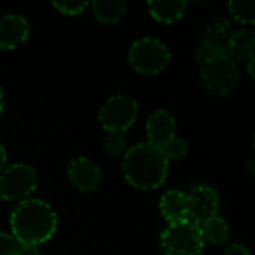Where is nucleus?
Masks as SVG:
<instances>
[{"mask_svg":"<svg viewBox=\"0 0 255 255\" xmlns=\"http://www.w3.org/2000/svg\"><path fill=\"white\" fill-rule=\"evenodd\" d=\"M10 235L19 245L37 247L57 232L58 218L51 205L40 199H25L19 202L10 212Z\"/></svg>","mask_w":255,"mask_h":255,"instance_id":"f257e3e1","label":"nucleus"},{"mask_svg":"<svg viewBox=\"0 0 255 255\" xmlns=\"http://www.w3.org/2000/svg\"><path fill=\"white\" fill-rule=\"evenodd\" d=\"M169 172V160L161 148L148 142L133 145L123 160V175L130 185L149 191L164 184Z\"/></svg>","mask_w":255,"mask_h":255,"instance_id":"f03ea898","label":"nucleus"},{"mask_svg":"<svg viewBox=\"0 0 255 255\" xmlns=\"http://www.w3.org/2000/svg\"><path fill=\"white\" fill-rule=\"evenodd\" d=\"M131 67L142 75L161 73L170 63V51L164 42L155 37H142L128 49Z\"/></svg>","mask_w":255,"mask_h":255,"instance_id":"7ed1b4c3","label":"nucleus"},{"mask_svg":"<svg viewBox=\"0 0 255 255\" xmlns=\"http://www.w3.org/2000/svg\"><path fill=\"white\" fill-rule=\"evenodd\" d=\"M160 244L164 255H200L205 247L200 227L190 220L169 224L160 236Z\"/></svg>","mask_w":255,"mask_h":255,"instance_id":"20e7f679","label":"nucleus"},{"mask_svg":"<svg viewBox=\"0 0 255 255\" xmlns=\"http://www.w3.org/2000/svg\"><path fill=\"white\" fill-rule=\"evenodd\" d=\"M137 111V102L133 97L115 94L102 105L99 121L108 133H124L134 124Z\"/></svg>","mask_w":255,"mask_h":255,"instance_id":"39448f33","label":"nucleus"},{"mask_svg":"<svg viewBox=\"0 0 255 255\" xmlns=\"http://www.w3.org/2000/svg\"><path fill=\"white\" fill-rule=\"evenodd\" d=\"M238 81V63L226 54L208 64H203L200 69V82L214 96H227L236 88Z\"/></svg>","mask_w":255,"mask_h":255,"instance_id":"423d86ee","label":"nucleus"},{"mask_svg":"<svg viewBox=\"0 0 255 255\" xmlns=\"http://www.w3.org/2000/svg\"><path fill=\"white\" fill-rule=\"evenodd\" d=\"M37 187L34 167L18 163L6 167L0 175V197L7 202H22Z\"/></svg>","mask_w":255,"mask_h":255,"instance_id":"0eeeda50","label":"nucleus"},{"mask_svg":"<svg viewBox=\"0 0 255 255\" xmlns=\"http://www.w3.org/2000/svg\"><path fill=\"white\" fill-rule=\"evenodd\" d=\"M188 197V220L200 226L212 217L218 215L220 197L209 185H196L187 193Z\"/></svg>","mask_w":255,"mask_h":255,"instance_id":"6e6552de","label":"nucleus"},{"mask_svg":"<svg viewBox=\"0 0 255 255\" xmlns=\"http://www.w3.org/2000/svg\"><path fill=\"white\" fill-rule=\"evenodd\" d=\"M67 178L78 190L94 191L102 182V172L93 160L87 157H78L69 163Z\"/></svg>","mask_w":255,"mask_h":255,"instance_id":"1a4fd4ad","label":"nucleus"},{"mask_svg":"<svg viewBox=\"0 0 255 255\" xmlns=\"http://www.w3.org/2000/svg\"><path fill=\"white\" fill-rule=\"evenodd\" d=\"M30 33L28 21L16 13H7L0 18V49L10 51L22 45Z\"/></svg>","mask_w":255,"mask_h":255,"instance_id":"9d476101","label":"nucleus"},{"mask_svg":"<svg viewBox=\"0 0 255 255\" xmlns=\"http://www.w3.org/2000/svg\"><path fill=\"white\" fill-rule=\"evenodd\" d=\"M176 121L175 118L164 109L154 111L146 120V136L148 143L161 148L175 137Z\"/></svg>","mask_w":255,"mask_h":255,"instance_id":"9b49d317","label":"nucleus"},{"mask_svg":"<svg viewBox=\"0 0 255 255\" xmlns=\"http://www.w3.org/2000/svg\"><path fill=\"white\" fill-rule=\"evenodd\" d=\"M160 212L169 224L188 220V197L187 193L170 190L160 199Z\"/></svg>","mask_w":255,"mask_h":255,"instance_id":"f8f14e48","label":"nucleus"},{"mask_svg":"<svg viewBox=\"0 0 255 255\" xmlns=\"http://www.w3.org/2000/svg\"><path fill=\"white\" fill-rule=\"evenodd\" d=\"M254 46L255 36L251 30H235L226 45V55L236 63L241 60H248L254 55Z\"/></svg>","mask_w":255,"mask_h":255,"instance_id":"ddd939ff","label":"nucleus"},{"mask_svg":"<svg viewBox=\"0 0 255 255\" xmlns=\"http://www.w3.org/2000/svg\"><path fill=\"white\" fill-rule=\"evenodd\" d=\"M148 9L151 16L164 24H172L179 21L185 10L187 1L184 0H173V1H148Z\"/></svg>","mask_w":255,"mask_h":255,"instance_id":"4468645a","label":"nucleus"},{"mask_svg":"<svg viewBox=\"0 0 255 255\" xmlns=\"http://www.w3.org/2000/svg\"><path fill=\"white\" fill-rule=\"evenodd\" d=\"M91 7L99 22L117 24L123 19L127 10V3L124 0H105V1H93Z\"/></svg>","mask_w":255,"mask_h":255,"instance_id":"2eb2a0df","label":"nucleus"},{"mask_svg":"<svg viewBox=\"0 0 255 255\" xmlns=\"http://www.w3.org/2000/svg\"><path fill=\"white\" fill-rule=\"evenodd\" d=\"M199 227H200V233H202L203 241H208L212 245L226 244L229 236H230V227H229L227 221L218 215L209 218L208 221H205Z\"/></svg>","mask_w":255,"mask_h":255,"instance_id":"dca6fc26","label":"nucleus"},{"mask_svg":"<svg viewBox=\"0 0 255 255\" xmlns=\"http://www.w3.org/2000/svg\"><path fill=\"white\" fill-rule=\"evenodd\" d=\"M233 31H235V28L232 27V24L227 19H218V21L211 22L206 27L203 40L224 49V52H226V45H227L229 39L232 37Z\"/></svg>","mask_w":255,"mask_h":255,"instance_id":"f3484780","label":"nucleus"},{"mask_svg":"<svg viewBox=\"0 0 255 255\" xmlns=\"http://www.w3.org/2000/svg\"><path fill=\"white\" fill-rule=\"evenodd\" d=\"M227 7L236 21L248 25H253L255 22L254 0H232L227 3Z\"/></svg>","mask_w":255,"mask_h":255,"instance_id":"a211bd4d","label":"nucleus"},{"mask_svg":"<svg viewBox=\"0 0 255 255\" xmlns=\"http://www.w3.org/2000/svg\"><path fill=\"white\" fill-rule=\"evenodd\" d=\"M126 149V137L123 133H108L103 140V151L109 157H118Z\"/></svg>","mask_w":255,"mask_h":255,"instance_id":"6ab92c4d","label":"nucleus"},{"mask_svg":"<svg viewBox=\"0 0 255 255\" xmlns=\"http://www.w3.org/2000/svg\"><path fill=\"white\" fill-rule=\"evenodd\" d=\"M163 152L166 155L167 160H179L184 158L188 152V143L185 139L175 136L172 140H169L164 146H163Z\"/></svg>","mask_w":255,"mask_h":255,"instance_id":"aec40b11","label":"nucleus"},{"mask_svg":"<svg viewBox=\"0 0 255 255\" xmlns=\"http://www.w3.org/2000/svg\"><path fill=\"white\" fill-rule=\"evenodd\" d=\"M224 54H226L224 49H221V48H218V46H215V45H212L209 42L202 40V43L199 45V48L196 51V58L203 66V64H208V63L217 60L218 57H221Z\"/></svg>","mask_w":255,"mask_h":255,"instance_id":"412c9836","label":"nucleus"},{"mask_svg":"<svg viewBox=\"0 0 255 255\" xmlns=\"http://www.w3.org/2000/svg\"><path fill=\"white\" fill-rule=\"evenodd\" d=\"M52 7L64 15H79L88 6V1L81 0H52Z\"/></svg>","mask_w":255,"mask_h":255,"instance_id":"4be33fe9","label":"nucleus"},{"mask_svg":"<svg viewBox=\"0 0 255 255\" xmlns=\"http://www.w3.org/2000/svg\"><path fill=\"white\" fill-rule=\"evenodd\" d=\"M18 248L19 244L10 233L0 232V255H15Z\"/></svg>","mask_w":255,"mask_h":255,"instance_id":"5701e85b","label":"nucleus"},{"mask_svg":"<svg viewBox=\"0 0 255 255\" xmlns=\"http://www.w3.org/2000/svg\"><path fill=\"white\" fill-rule=\"evenodd\" d=\"M224 255H253V254H251V251H250V248H248V247H245V245H242V244L235 242V244H230V245L226 248Z\"/></svg>","mask_w":255,"mask_h":255,"instance_id":"b1692460","label":"nucleus"},{"mask_svg":"<svg viewBox=\"0 0 255 255\" xmlns=\"http://www.w3.org/2000/svg\"><path fill=\"white\" fill-rule=\"evenodd\" d=\"M15 255H40L37 247H28V245H19Z\"/></svg>","mask_w":255,"mask_h":255,"instance_id":"393cba45","label":"nucleus"},{"mask_svg":"<svg viewBox=\"0 0 255 255\" xmlns=\"http://www.w3.org/2000/svg\"><path fill=\"white\" fill-rule=\"evenodd\" d=\"M6 161H7V154H6L4 146L0 143V172L3 170V167H4V164H6Z\"/></svg>","mask_w":255,"mask_h":255,"instance_id":"a878e982","label":"nucleus"},{"mask_svg":"<svg viewBox=\"0 0 255 255\" xmlns=\"http://www.w3.org/2000/svg\"><path fill=\"white\" fill-rule=\"evenodd\" d=\"M248 72H250V75L254 78V55L251 57V58H248Z\"/></svg>","mask_w":255,"mask_h":255,"instance_id":"bb28decb","label":"nucleus"},{"mask_svg":"<svg viewBox=\"0 0 255 255\" xmlns=\"http://www.w3.org/2000/svg\"><path fill=\"white\" fill-rule=\"evenodd\" d=\"M3 108H4V96H3V91L0 88V115L3 112Z\"/></svg>","mask_w":255,"mask_h":255,"instance_id":"cd10ccee","label":"nucleus"}]
</instances>
